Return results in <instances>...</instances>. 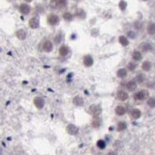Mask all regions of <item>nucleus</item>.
Returning a JSON list of instances; mask_svg holds the SVG:
<instances>
[{"label":"nucleus","mask_w":155,"mask_h":155,"mask_svg":"<svg viewBox=\"0 0 155 155\" xmlns=\"http://www.w3.org/2000/svg\"><path fill=\"white\" fill-rule=\"evenodd\" d=\"M47 22L50 26H56L59 23V17L55 13H50L47 18Z\"/></svg>","instance_id":"nucleus-1"},{"label":"nucleus","mask_w":155,"mask_h":155,"mask_svg":"<svg viewBox=\"0 0 155 155\" xmlns=\"http://www.w3.org/2000/svg\"><path fill=\"white\" fill-rule=\"evenodd\" d=\"M148 97H149V93L146 90H141L138 93H135V95H134V98L137 99V101H144V99L148 98Z\"/></svg>","instance_id":"nucleus-2"},{"label":"nucleus","mask_w":155,"mask_h":155,"mask_svg":"<svg viewBox=\"0 0 155 155\" xmlns=\"http://www.w3.org/2000/svg\"><path fill=\"white\" fill-rule=\"evenodd\" d=\"M67 0H53V5L56 9H62L66 6Z\"/></svg>","instance_id":"nucleus-3"},{"label":"nucleus","mask_w":155,"mask_h":155,"mask_svg":"<svg viewBox=\"0 0 155 155\" xmlns=\"http://www.w3.org/2000/svg\"><path fill=\"white\" fill-rule=\"evenodd\" d=\"M90 112H91V114L94 117H97V116H99V114L101 113V108L97 105H91V107H90Z\"/></svg>","instance_id":"nucleus-4"},{"label":"nucleus","mask_w":155,"mask_h":155,"mask_svg":"<svg viewBox=\"0 0 155 155\" xmlns=\"http://www.w3.org/2000/svg\"><path fill=\"white\" fill-rule=\"evenodd\" d=\"M42 50L45 51V52H52L53 50V44L50 42V40H46V42H44V44H42Z\"/></svg>","instance_id":"nucleus-5"},{"label":"nucleus","mask_w":155,"mask_h":155,"mask_svg":"<svg viewBox=\"0 0 155 155\" xmlns=\"http://www.w3.org/2000/svg\"><path fill=\"white\" fill-rule=\"evenodd\" d=\"M117 97H118L119 101H126V99L128 98V94H127L125 91H122V90H120V91L118 92V94H117Z\"/></svg>","instance_id":"nucleus-6"},{"label":"nucleus","mask_w":155,"mask_h":155,"mask_svg":"<svg viewBox=\"0 0 155 155\" xmlns=\"http://www.w3.org/2000/svg\"><path fill=\"white\" fill-rule=\"evenodd\" d=\"M38 25H40V21H38V18L37 17H34L33 19H31V20L29 21V26H30L31 28H37Z\"/></svg>","instance_id":"nucleus-7"},{"label":"nucleus","mask_w":155,"mask_h":155,"mask_svg":"<svg viewBox=\"0 0 155 155\" xmlns=\"http://www.w3.org/2000/svg\"><path fill=\"white\" fill-rule=\"evenodd\" d=\"M130 116H131V118L132 119H138L140 118V116H141V112L139 111L138 109H132L130 112Z\"/></svg>","instance_id":"nucleus-8"},{"label":"nucleus","mask_w":155,"mask_h":155,"mask_svg":"<svg viewBox=\"0 0 155 155\" xmlns=\"http://www.w3.org/2000/svg\"><path fill=\"white\" fill-rule=\"evenodd\" d=\"M67 131L70 133V134H76L78 133V131H79V129H78V127H76L74 125H68L67 126Z\"/></svg>","instance_id":"nucleus-9"},{"label":"nucleus","mask_w":155,"mask_h":155,"mask_svg":"<svg viewBox=\"0 0 155 155\" xmlns=\"http://www.w3.org/2000/svg\"><path fill=\"white\" fill-rule=\"evenodd\" d=\"M92 63H93V59H92L91 56H86L84 58V64H85V66L89 67V66L92 65Z\"/></svg>","instance_id":"nucleus-10"},{"label":"nucleus","mask_w":155,"mask_h":155,"mask_svg":"<svg viewBox=\"0 0 155 155\" xmlns=\"http://www.w3.org/2000/svg\"><path fill=\"white\" fill-rule=\"evenodd\" d=\"M34 103L35 105H36L38 109H42V107H44V101H42V98H40V97H36V98L34 99Z\"/></svg>","instance_id":"nucleus-11"},{"label":"nucleus","mask_w":155,"mask_h":155,"mask_svg":"<svg viewBox=\"0 0 155 155\" xmlns=\"http://www.w3.org/2000/svg\"><path fill=\"white\" fill-rule=\"evenodd\" d=\"M125 112H126V110H125L124 107H121V105H119V107L116 108V114H117V115H119V116L124 115Z\"/></svg>","instance_id":"nucleus-12"},{"label":"nucleus","mask_w":155,"mask_h":155,"mask_svg":"<svg viewBox=\"0 0 155 155\" xmlns=\"http://www.w3.org/2000/svg\"><path fill=\"white\" fill-rule=\"evenodd\" d=\"M127 88H128V90H130V91L134 90L135 88H137V83H135V81L128 82V83H127Z\"/></svg>","instance_id":"nucleus-13"},{"label":"nucleus","mask_w":155,"mask_h":155,"mask_svg":"<svg viewBox=\"0 0 155 155\" xmlns=\"http://www.w3.org/2000/svg\"><path fill=\"white\" fill-rule=\"evenodd\" d=\"M119 42H120V44L122 45V46H124V47L128 46V44H129L128 40H127L126 37H124V36H120V37H119Z\"/></svg>","instance_id":"nucleus-14"},{"label":"nucleus","mask_w":155,"mask_h":155,"mask_svg":"<svg viewBox=\"0 0 155 155\" xmlns=\"http://www.w3.org/2000/svg\"><path fill=\"white\" fill-rule=\"evenodd\" d=\"M20 7H21L20 11H22L23 13H26V15H27V13H28L29 11H30V7H29L28 5H26V4H22Z\"/></svg>","instance_id":"nucleus-15"},{"label":"nucleus","mask_w":155,"mask_h":155,"mask_svg":"<svg viewBox=\"0 0 155 155\" xmlns=\"http://www.w3.org/2000/svg\"><path fill=\"white\" fill-rule=\"evenodd\" d=\"M68 53V48L66 46H63L60 48L59 50V54L61 55V56H66V54Z\"/></svg>","instance_id":"nucleus-16"},{"label":"nucleus","mask_w":155,"mask_h":155,"mask_svg":"<svg viewBox=\"0 0 155 155\" xmlns=\"http://www.w3.org/2000/svg\"><path fill=\"white\" fill-rule=\"evenodd\" d=\"M148 33L149 34H155V24L151 23L148 26Z\"/></svg>","instance_id":"nucleus-17"},{"label":"nucleus","mask_w":155,"mask_h":155,"mask_svg":"<svg viewBox=\"0 0 155 155\" xmlns=\"http://www.w3.org/2000/svg\"><path fill=\"white\" fill-rule=\"evenodd\" d=\"M117 74H118L119 78H125V76H126V70H125L124 68H121V69L118 70Z\"/></svg>","instance_id":"nucleus-18"},{"label":"nucleus","mask_w":155,"mask_h":155,"mask_svg":"<svg viewBox=\"0 0 155 155\" xmlns=\"http://www.w3.org/2000/svg\"><path fill=\"white\" fill-rule=\"evenodd\" d=\"M132 58L134 60H140L141 58H142V54H141L140 52H138V51H137V52H134L132 54Z\"/></svg>","instance_id":"nucleus-19"},{"label":"nucleus","mask_w":155,"mask_h":155,"mask_svg":"<svg viewBox=\"0 0 155 155\" xmlns=\"http://www.w3.org/2000/svg\"><path fill=\"white\" fill-rule=\"evenodd\" d=\"M151 68V63L149 61H146L143 63V69L144 70H149Z\"/></svg>","instance_id":"nucleus-20"},{"label":"nucleus","mask_w":155,"mask_h":155,"mask_svg":"<svg viewBox=\"0 0 155 155\" xmlns=\"http://www.w3.org/2000/svg\"><path fill=\"white\" fill-rule=\"evenodd\" d=\"M74 103H76V105H83V101H82L80 97H76V98H74Z\"/></svg>","instance_id":"nucleus-21"},{"label":"nucleus","mask_w":155,"mask_h":155,"mask_svg":"<svg viewBox=\"0 0 155 155\" xmlns=\"http://www.w3.org/2000/svg\"><path fill=\"white\" fill-rule=\"evenodd\" d=\"M64 19H65V20H67V21H71L72 20V16L70 15L69 13H64Z\"/></svg>","instance_id":"nucleus-22"},{"label":"nucleus","mask_w":155,"mask_h":155,"mask_svg":"<svg viewBox=\"0 0 155 155\" xmlns=\"http://www.w3.org/2000/svg\"><path fill=\"white\" fill-rule=\"evenodd\" d=\"M148 105H150L151 108H154L155 107V99L154 98H150L148 101Z\"/></svg>","instance_id":"nucleus-23"},{"label":"nucleus","mask_w":155,"mask_h":155,"mask_svg":"<svg viewBox=\"0 0 155 155\" xmlns=\"http://www.w3.org/2000/svg\"><path fill=\"white\" fill-rule=\"evenodd\" d=\"M97 146L101 149H103L105 147V143L103 142V141H98V142H97Z\"/></svg>","instance_id":"nucleus-24"},{"label":"nucleus","mask_w":155,"mask_h":155,"mask_svg":"<svg viewBox=\"0 0 155 155\" xmlns=\"http://www.w3.org/2000/svg\"><path fill=\"white\" fill-rule=\"evenodd\" d=\"M125 127H126V124H125L124 122H120L118 124V130H122V129H124Z\"/></svg>","instance_id":"nucleus-25"},{"label":"nucleus","mask_w":155,"mask_h":155,"mask_svg":"<svg viewBox=\"0 0 155 155\" xmlns=\"http://www.w3.org/2000/svg\"><path fill=\"white\" fill-rule=\"evenodd\" d=\"M143 50H144V51H151V50H152V47H151L150 45L146 44V45H144V46H143Z\"/></svg>","instance_id":"nucleus-26"},{"label":"nucleus","mask_w":155,"mask_h":155,"mask_svg":"<svg viewBox=\"0 0 155 155\" xmlns=\"http://www.w3.org/2000/svg\"><path fill=\"white\" fill-rule=\"evenodd\" d=\"M125 7H126V2H124V1L122 0V1L120 2V8L123 11V9H125Z\"/></svg>","instance_id":"nucleus-27"},{"label":"nucleus","mask_w":155,"mask_h":155,"mask_svg":"<svg viewBox=\"0 0 155 155\" xmlns=\"http://www.w3.org/2000/svg\"><path fill=\"white\" fill-rule=\"evenodd\" d=\"M135 66H137V65H135L134 63H129V64H128V68H129L130 70L135 69Z\"/></svg>","instance_id":"nucleus-28"},{"label":"nucleus","mask_w":155,"mask_h":155,"mask_svg":"<svg viewBox=\"0 0 155 155\" xmlns=\"http://www.w3.org/2000/svg\"><path fill=\"white\" fill-rule=\"evenodd\" d=\"M128 36L131 37V38H134V37H135V33L132 32V31H129V32H128Z\"/></svg>","instance_id":"nucleus-29"},{"label":"nucleus","mask_w":155,"mask_h":155,"mask_svg":"<svg viewBox=\"0 0 155 155\" xmlns=\"http://www.w3.org/2000/svg\"><path fill=\"white\" fill-rule=\"evenodd\" d=\"M138 80H141V81H143V80H144V76H138Z\"/></svg>","instance_id":"nucleus-30"},{"label":"nucleus","mask_w":155,"mask_h":155,"mask_svg":"<svg viewBox=\"0 0 155 155\" xmlns=\"http://www.w3.org/2000/svg\"><path fill=\"white\" fill-rule=\"evenodd\" d=\"M26 1H31V0H26Z\"/></svg>","instance_id":"nucleus-31"},{"label":"nucleus","mask_w":155,"mask_h":155,"mask_svg":"<svg viewBox=\"0 0 155 155\" xmlns=\"http://www.w3.org/2000/svg\"><path fill=\"white\" fill-rule=\"evenodd\" d=\"M143 1H147V0H143Z\"/></svg>","instance_id":"nucleus-32"},{"label":"nucleus","mask_w":155,"mask_h":155,"mask_svg":"<svg viewBox=\"0 0 155 155\" xmlns=\"http://www.w3.org/2000/svg\"><path fill=\"white\" fill-rule=\"evenodd\" d=\"M0 153H1V151H0Z\"/></svg>","instance_id":"nucleus-33"}]
</instances>
